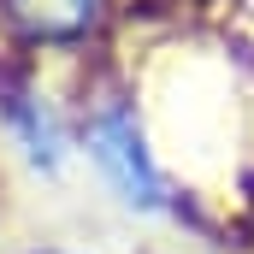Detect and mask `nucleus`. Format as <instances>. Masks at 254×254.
<instances>
[{"mask_svg":"<svg viewBox=\"0 0 254 254\" xmlns=\"http://www.w3.org/2000/svg\"><path fill=\"white\" fill-rule=\"evenodd\" d=\"M12 12L30 36H77L95 18V0H12Z\"/></svg>","mask_w":254,"mask_h":254,"instance_id":"2","label":"nucleus"},{"mask_svg":"<svg viewBox=\"0 0 254 254\" xmlns=\"http://www.w3.org/2000/svg\"><path fill=\"white\" fill-rule=\"evenodd\" d=\"M89 154H95L101 178L125 195L130 207H160V201H166V184H160V172L148 166L142 136H136V125H130L125 113L95 119V130H89Z\"/></svg>","mask_w":254,"mask_h":254,"instance_id":"1","label":"nucleus"}]
</instances>
